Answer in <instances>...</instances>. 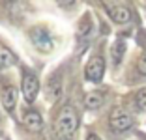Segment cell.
Returning <instances> with one entry per match:
<instances>
[{
  "label": "cell",
  "instance_id": "6da1fadb",
  "mask_svg": "<svg viewBox=\"0 0 146 140\" xmlns=\"http://www.w3.org/2000/svg\"><path fill=\"white\" fill-rule=\"evenodd\" d=\"M79 127V118L73 106H64L54 122V129L60 136H71Z\"/></svg>",
  "mask_w": 146,
  "mask_h": 140
},
{
  "label": "cell",
  "instance_id": "7a4b0ae2",
  "mask_svg": "<svg viewBox=\"0 0 146 140\" xmlns=\"http://www.w3.org/2000/svg\"><path fill=\"white\" fill-rule=\"evenodd\" d=\"M28 39H30V43L38 49L39 52H43V54H49V52H52V49H54V38H52L51 30L47 28V26H34V28L28 30Z\"/></svg>",
  "mask_w": 146,
  "mask_h": 140
},
{
  "label": "cell",
  "instance_id": "3957f363",
  "mask_svg": "<svg viewBox=\"0 0 146 140\" xmlns=\"http://www.w3.org/2000/svg\"><path fill=\"white\" fill-rule=\"evenodd\" d=\"M109 123H111V127L114 129L116 133H124V131H127V129L133 125V120H131V116H129L125 110H122V108H114V110L111 112Z\"/></svg>",
  "mask_w": 146,
  "mask_h": 140
},
{
  "label": "cell",
  "instance_id": "277c9868",
  "mask_svg": "<svg viewBox=\"0 0 146 140\" xmlns=\"http://www.w3.org/2000/svg\"><path fill=\"white\" fill-rule=\"evenodd\" d=\"M103 73H105V62L101 56H92L88 60V64L84 67V75L88 81L92 82H99L103 79Z\"/></svg>",
  "mask_w": 146,
  "mask_h": 140
},
{
  "label": "cell",
  "instance_id": "5b68a950",
  "mask_svg": "<svg viewBox=\"0 0 146 140\" xmlns=\"http://www.w3.org/2000/svg\"><path fill=\"white\" fill-rule=\"evenodd\" d=\"M38 93H39V82L36 79V75L25 71L23 73V95H25V99L28 103H34Z\"/></svg>",
  "mask_w": 146,
  "mask_h": 140
},
{
  "label": "cell",
  "instance_id": "8992f818",
  "mask_svg": "<svg viewBox=\"0 0 146 140\" xmlns=\"http://www.w3.org/2000/svg\"><path fill=\"white\" fill-rule=\"evenodd\" d=\"M105 6H107L109 17H111L114 22H120V24L129 22V19H131V11H129L127 6H124V4H105Z\"/></svg>",
  "mask_w": 146,
  "mask_h": 140
},
{
  "label": "cell",
  "instance_id": "52a82bcc",
  "mask_svg": "<svg viewBox=\"0 0 146 140\" xmlns=\"http://www.w3.org/2000/svg\"><path fill=\"white\" fill-rule=\"evenodd\" d=\"M17 97H19V92L17 88H13V86H4L2 88V105H4V108L8 112H11L13 108H15V105H17Z\"/></svg>",
  "mask_w": 146,
  "mask_h": 140
},
{
  "label": "cell",
  "instance_id": "ba28073f",
  "mask_svg": "<svg viewBox=\"0 0 146 140\" xmlns=\"http://www.w3.org/2000/svg\"><path fill=\"white\" fill-rule=\"evenodd\" d=\"M23 123L30 131H39L43 127V120L39 116V112H36V110H26L25 116H23Z\"/></svg>",
  "mask_w": 146,
  "mask_h": 140
},
{
  "label": "cell",
  "instance_id": "9c48e42d",
  "mask_svg": "<svg viewBox=\"0 0 146 140\" xmlns=\"http://www.w3.org/2000/svg\"><path fill=\"white\" fill-rule=\"evenodd\" d=\"M62 92V84H60V75L58 73H54L52 77H49L47 81V88H45V95H47V99H56L58 95H60Z\"/></svg>",
  "mask_w": 146,
  "mask_h": 140
},
{
  "label": "cell",
  "instance_id": "30bf717a",
  "mask_svg": "<svg viewBox=\"0 0 146 140\" xmlns=\"http://www.w3.org/2000/svg\"><path fill=\"white\" fill-rule=\"evenodd\" d=\"M103 99L105 97L101 92H90V93H86V97H84V106L88 110H96V108H99L103 105Z\"/></svg>",
  "mask_w": 146,
  "mask_h": 140
},
{
  "label": "cell",
  "instance_id": "8fae6325",
  "mask_svg": "<svg viewBox=\"0 0 146 140\" xmlns=\"http://www.w3.org/2000/svg\"><path fill=\"white\" fill-rule=\"evenodd\" d=\"M11 64H15V56L8 49H0V67H9Z\"/></svg>",
  "mask_w": 146,
  "mask_h": 140
},
{
  "label": "cell",
  "instance_id": "7c38bea8",
  "mask_svg": "<svg viewBox=\"0 0 146 140\" xmlns=\"http://www.w3.org/2000/svg\"><path fill=\"white\" fill-rule=\"evenodd\" d=\"M135 106L137 110L146 112V90H139L137 95H135Z\"/></svg>",
  "mask_w": 146,
  "mask_h": 140
},
{
  "label": "cell",
  "instance_id": "4fadbf2b",
  "mask_svg": "<svg viewBox=\"0 0 146 140\" xmlns=\"http://www.w3.org/2000/svg\"><path fill=\"white\" fill-rule=\"evenodd\" d=\"M124 43L122 41H118V43H114L112 45V62L114 64H120V60H122V54H124Z\"/></svg>",
  "mask_w": 146,
  "mask_h": 140
},
{
  "label": "cell",
  "instance_id": "5bb4252c",
  "mask_svg": "<svg viewBox=\"0 0 146 140\" xmlns=\"http://www.w3.org/2000/svg\"><path fill=\"white\" fill-rule=\"evenodd\" d=\"M90 28H92L90 17H88V15H84V17H82V21H81V26H79V34H81V36L88 34V32H90Z\"/></svg>",
  "mask_w": 146,
  "mask_h": 140
},
{
  "label": "cell",
  "instance_id": "9a60e30c",
  "mask_svg": "<svg viewBox=\"0 0 146 140\" xmlns=\"http://www.w3.org/2000/svg\"><path fill=\"white\" fill-rule=\"evenodd\" d=\"M139 71H141L142 75H146V54H142L141 60H139Z\"/></svg>",
  "mask_w": 146,
  "mask_h": 140
},
{
  "label": "cell",
  "instance_id": "2e32d148",
  "mask_svg": "<svg viewBox=\"0 0 146 140\" xmlns=\"http://www.w3.org/2000/svg\"><path fill=\"white\" fill-rule=\"evenodd\" d=\"M86 140H101V138H99L96 133H88V135H86Z\"/></svg>",
  "mask_w": 146,
  "mask_h": 140
}]
</instances>
